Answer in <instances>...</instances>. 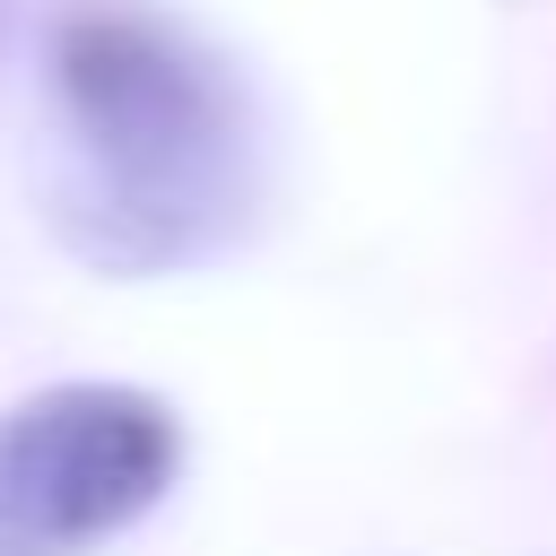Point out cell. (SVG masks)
Segmentation results:
<instances>
[{
	"label": "cell",
	"mask_w": 556,
	"mask_h": 556,
	"mask_svg": "<svg viewBox=\"0 0 556 556\" xmlns=\"http://www.w3.org/2000/svg\"><path fill=\"white\" fill-rule=\"evenodd\" d=\"M52 226L104 278L217 261L261 208L243 78L148 0H78L43 43Z\"/></svg>",
	"instance_id": "cell-1"
},
{
	"label": "cell",
	"mask_w": 556,
	"mask_h": 556,
	"mask_svg": "<svg viewBox=\"0 0 556 556\" xmlns=\"http://www.w3.org/2000/svg\"><path fill=\"white\" fill-rule=\"evenodd\" d=\"M182 478V417L130 382H52L0 417V556H96Z\"/></svg>",
	"instance_id": "cell-2"
}]
</instances>
